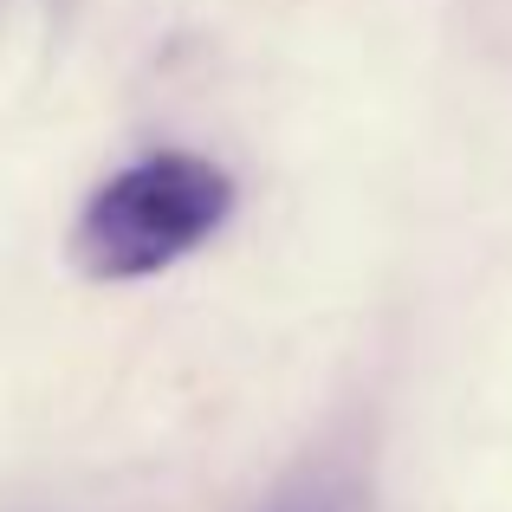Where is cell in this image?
Masks as SVG:
<instances>
[{
  "label": "cell",
  "instance_id": "obj_1",
  "mask_svg": "<svg viewBox=\"0 0 512 512\" xmlns=\"http://www.w3.org/2000/svg\"><path fill=\"white\" fill-rule=\"evenodd\" d=\"M234 214V175L195 150H163L117 169L85 201L72 227V260L85 279L124 286L163 266L188 260L201 240H214Z\"/></svg>",
  "mask_w": 512,
  "mask_h": 512
}]
</instances>
